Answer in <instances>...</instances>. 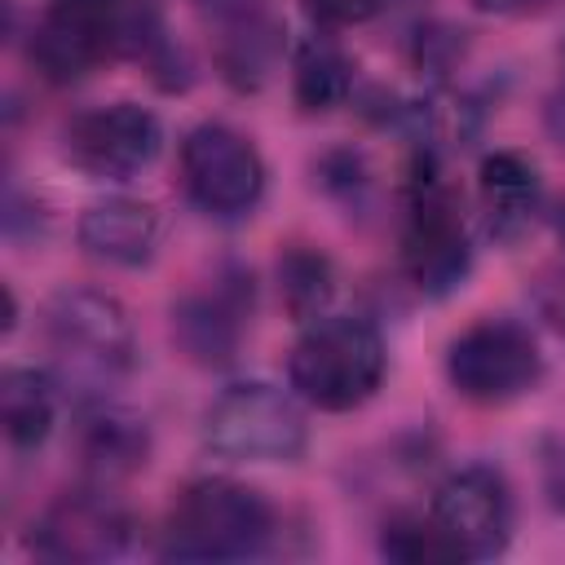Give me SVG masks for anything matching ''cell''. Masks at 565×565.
<instances>
[{
	"instance_id": "44dd1931",
	"label": "cell",
	"mask_w": 565,
	"mask_h": 565,
	"mask_svg": "<svg viewBox=\"0 0 565 565\" xmlns=\"http://www.w3.org/2000/svg\"><path fill=\"white\" fill-rule=\"evenodd\" d=\"M388 4L393 0H305L309 18L322 26H358V22L380 18Z\"/></svg>"
},
{
	"instance_id": "5bb4252c",
	"label": "cell",
	"mask_w": 565,
	"mask_h": 565,
	"mask_svg": "<svg viewBox=\"0 0 565 565\" xmlns=\"http://www.w3.org/2000/svg\"><path fill=\"white\" fill-rule=\"evenodd\" d=\"M79 247L102 265L137 269L159 247V216L150 203L128 194L102 199L79 216Z\"/></svg>"
},
{
	"instance_id": "e0dca14e",
	"label": "cell",
	"mask_w": 565,
	"mask_h": 565,
	"mask_svg": "<svg viewBox=\"0 0 565 565\" xmlns=\"http://www.w3.org/2000/svg\"><path fill=\"white\" fill-rule=\"evenodd\" d=\"M282 62V22L260 18L216 35V66L238 93H256Z\"/></svg>"
},
{
	"instance_id": "3957f363",
	"label": "cell",
	"mask_w": 565,
	"mask_h": 565,
	"mask_svg": "<svg viewBox=\"0 0 565 565\" xmlns=\"http://www.w3.org/2000/svg\"><path fill=\"white\" fill-rule=\"evenodd\" d=\"M388 353L366 318L322 313L313 318L287 358V380L300 402L318 411H353L375 397Z\"/></svg>"
},
{
	"instance_id": "9c48e42d",
	"label": "cell",
	"mask_w": 565,
	"mask_h": 565,
	"mask_svg": "<svg viewBox=\"0 0 565 565\" xmlns=\"http://www.w3.org/2000/svg\"><path fill=\"white\" fill-rule=\"evenodd\" d=\"M163 150V128L154 110L137 102H110L79 110L62 132V154L71 168L97 177V181H128L141 168H150Z\"/></svg>"
},
{
	"instance_id": "277c9868",
	"label": "cell",
	"mask_w": 565,
	"mask_h": 565,
	"mask_svg": "<svg viewBox=\"0 0 565 565\" xmlns=\"http://www.w3.org/2000/svg\"><path fill=\"white\" fill-rule=\"evenodd\" d=\"M44 340L57 362V384L106 388L137 362L128 309L97 287H62L44 305Z\"/></svg>"
},
{
	"instance_id": "8fae6325",
	"label": "cell",
	"mask_w": 565,
	"mask_h": 565,
	"mask_svg": "<svg viewBox=\"0 0 565 565\" xmlns=\"http://www.w3.org/2000/svg\"><path fill=\"white\" fill-rule=\"evenodd\" d=\"M128 543H132V516L110 494V486H97V481L53 499L31 534L35 556L62 561V565L115 561L128 552Z\"/></svg>"
},
{
	"instance_id": "603a6c76",
	"label": "cell",
	"mask_w": 565,
	"mask_h": 565,
	"mask_svg": "<svg viewBox=\"0 0 565 565\" xmlns=\"http://www.w3.org/2000/svg\"><path fill=\"white\" fill-rule=\"evenodd\" d=\"M534 305H539V313L547 318V327H556V331L565 335V260L552 265V269L534 282Z\"/></svg>"
},
{
	"instance_id": "52a82bcc",
	"label": "cell",
	"mask_w": 565,
	"mask_h": 565,
	"mask_svg": "<svg viewBox=\"0 0 565 565\" xmlns=\"http://www.w3.org/2000/svg\"><path fill=\"white\" fill-rule=\"evenodd\" d=\"M402 265L424 296H450L455 287H463L472 269V243H468L459 203L433 168H424V177H415L411 185Z\"/></svg>"
},
{
	"instance_id": "d6986e66",
	"label": "cell",
	"mask_w": 565,
	"mask_h": 565,
	"mask_svg": "<svg viewBox=\"0 0 565 565\" xmlns=\"http://www.w3.org/2000/svg\"><path fill=\"white\" fill-rule=\"evenodd\" d=\"M278 291H282V305L296 322H313L327 313L331 305V291H335V269L322 252L313 247H291L282 260H278Z\"/></svg>"
},
{
	"instance_id": "ba28073f",
	"label": "cell",
	"mask_w": 565,
	"mask_h": 565,
	"mask_svg": "<svg viewBox=\"0 0 565 565\" xmlns=\"http://www.w3.org/2000/svg\"><path fill=\"white\" fill-rule=\"evenodd\" d=\"M181 181L194 207L216 221H238L252 216L265 194V163L243 132L207 119L181 141Z\"/></svg>"
},
{
	"instance_id": "6da1fadb",
	"label": "cell",
	"mask_w": 565,
	"mask_h": 565,
	"mask_svg": "<svg viewBox=\"0 0 565 565\" xmlns=\"http://www.w3.org/2000/svg\"><path fill=\"white\" fill-rule=\"evenodd\" d=\"M168 40L150 0H49L31 31V62L44 79L71 84L110 57L150 62Z\"/></svg>"
},
{
	"instance_id": "9a60e30c",
	"label": "cell",
	"mask_w": 565,
	"mask_h": 565,
	"mask_svg": "<svg viewBox=\"0 0 565 565\" xmlns=\"http://www.w3.org/2000/svg\"><path fill=\"white\" fill-rule=\"evenodd\" d=\"M477 190H481V207H486V225L499 243H516L539 207H543V177L539 168L516 154V150H494L481 159L477 172Z\"/></svg>"
},
{
	"instance_id": "30bf717a",
	"label": "cell",
	"mask_w": 565,
	"mask_h": 565,
	"mask_svg": "<svg viewBox=\"0 0 565 565\" xmlns=\"http://www.w3.org/2000/svg\"><path fill=\"white\" fill-rule=\"evenodd\" d=\"M428 516H433L437 530L450 539V547L459 552V561L499 556V552L512 543V525H516L512 490H508V481H503L494 468H486V463L455 468V472L433 490Z\"/></svg>"
},
{
	"instance_id": "7402d4cb",
	"label": "cell",
	"mask_w": 565,
	"mask_h": 565,
	"mask_svg": "<svg viewBox=\"0 0 565 565\" xmlns=\"http://www.w3.org/2000/svg\"><path fill=\"white\" fill-rule=\"evenodd\" d=\"M194 9H199L216 31H234V26L274 18V0H194Z\"/></svg>"
},
{
	"instance_id": "7a4b0ae2",
	"label": "cell",
	"mask_w": 565,
	"mask_h": 565,
	"mask_svg": "<svg viewBox=\"0 0 565 565\" xmlns=\"http://www.w3.org/2000/svg\"><path fill=\"white\" fill-rule=\"evenodd\" d=\"M278 534V516L269 499L243 481L230 477H203L181 490V499L168 512L159 556L168 561H252L265 556Z\"/></svg>"
},
{
	"instance_id": "7c38bea8",
	"label": "cell",
	"mask_w": 565,
	"mask_h": 565,
	"mask_svg": "<svg viewBox=\"0 0 565 565\" xmlns=\"http://www.w3.org/2000/svg\"><path fill=\"white\" fill-rule=\"evenodd\" d=\"M247 322H252V278L230 269L212 287L190 291L172 309V340L190 362L225 366L234 362Z\"/></svg>"
},
{
	"instance_id": "8992f818",
	"label": "cell",
	"mask_w": 565,
	"mask_h": 565,
	"mask_svg": "<svg viewBox=\"0 0 565 565\" xmlns=\"http://www.w3.org/2000/svg\"><path fill=\"white\" fill-rule=\"evenodd\" d=\"M446 380L477 406H503L539 388L543 353L530 327L512 318H481L459 331L446 349Z\"/></svg>"
},
{
	"instance_id": "4fadbf2b",
	"label": "cell",
	"mask_w": 565,
	"mask_h": 565,
	"mask_svg": "<svg viewBox=\"0 0 565 565\" xmlns=\"http://www.w3.org/2000/svg\"><path fill=\"white\" fill-rule=\"evenodd\" d=\"M75 450H79V463L88 472V481L97 486H115L124 477H132L146 455H150V433H146V419L106 402V397H93L79 415V428H75Z\"/></svg>"
},
{
	"instance_id": "d4e9b609",
	"label": "cell",
	"mask_w": 565,
	"mask_h": 565,
	"mask_svg": "<svg viewBox=\"0 0 565 565\" xmlns=\"http://www.w3.org/2000/svg\"><path fill=\"white\" fill-rule=\"evenodd\" d=\"M481 13H503V18H521V13H539L552 0H472Z\"/></svg>"
},
{
	"instance_id": "ffe728a7",
	"label": "cell",
	"mask_w": 565,
	"mask_h": 565,
	"mask_svg": "<svg viewBox=\"0 0 565 565\" xmlns=\"http://www.w3.org/2000/svg\"><path fill=\"white\" fill-rule=\"evenodd\" d=\"M380 552L388 561H406V565H424V561H459V552L450 547V539L437 530L433 516H393L380 534Z\"/></svg>"
},
{
	"instance_id": "ac0fdd59",
	"label": "cell",
	"mask_w": 565,
	"mask_h": 565,
	"mask_svg": "<svg viewBox=\"0 0 565 565\" xmlns=\"http://www.w3.org/2000/svg\"><path fill=\"white\" fill-rule=\"evenodd\" d=\"M349 88H353V66L340 53V44H331L327 35H309L296 49V71H291V93L300 110H331L349 97Z\"/></svg>"
},
{
	"instance_id": "cb8c5ba5",
	"label": "cell",
	"mask_w": 565,
	"mask_h": 565,
	"mask_svg": "<svg viewBox=\"0 0 565 565\" xmlns=\"http://www.w3.org/2000/svg\"><path fill=\"white\" fill-rule=\"evenodd\" d=\"M543 490L552 508H565V437L543 441Z\"/></svg>"
},
{
	"instance_id": "5b68a950",
	"label": "cell",
	"mask_w": 565,
	"mask_h": 565,
	"mask_svg": "<svg viewBox=\"0 0 565 565\" xmlns=\"http://www.w3.org/2000/svg\"><path fill=\"white\" fill-rule=\"evenodd\" d=\"M203 446L225 463H296L309 446V424L291 393L238 380L207 406Z\"/></svg>"
},
{
	"instance_id": "2e32d148",
	"label": "cell",
	"mask_w": 565,
	"mask_h": 565,
	"mask_svg": "<svg viewBox=\"0 0 565 565\" xmlns=\"http://www.w3.org/2000/svg\"><path fill=\"white\" fill-rule=\"evenodd\" d=\"M57 375L35 371V366H9L0 380V424L9 446L35 450L57 419Z\"/></svg>"
}]
</instances>
